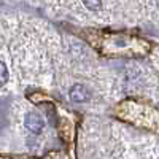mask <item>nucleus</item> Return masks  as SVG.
<instances>
[{
	"label": "nucleus",
	"instance_id": "4",
	"mask_svg": "<svg viewBox=\"0 0 159 159\" xmlns=\"http://www.w3.org/2000/svg\"><path fill=\"white\" fill-rule=\"evenodd\" d=\"M0 70H2V84H5V83H7V80H8L7 65H5V64H0Z\"/></svg>",
	"mask_w": 159,
	"mask_h": 159
},
{
	"label": "nucleus",
	"instance_id": "2",
	"mask_svg": "<svg viewBox=\"0 0 159 159\" xmlns=\"http://www.w3.org/2000/svg\"><path fill=\"white\" fill-rule=\"evenodd\" d=\"M70 99L76 103H83L89 100V91L83 84H75L70 89Z\"/></svg>",
	"mask_w": 159,
	"mask_h": 159
},
{
	"label": "nucleus",
	"instance_id": "3",
	"mask_svg": "<svg viewBox=\"0 0 159 159\" xmlns=\"http://www.w3.org/2000/svg\"><path fill=\"white\" fill-rule=\"evenodd\" d=\"M81 2L84 3V7L86 8H89V10H100V7H102V0H81Z\"/></svg>",
	"mask_w": 159,
	"mask_h": 159
},
{
	"label": "nucleus",
	"instance_id": "1",
	"mask_svg": "<svg viewBox=\"0 0 159 159\" xmlns=\"http://www.w3.org/2000/svg\"><path fill=\"white\" fill-rule=\"evenodd\" d=\"M24 124H25V127L32 132V134H40V132L43 130V127H45L43 118L40 116V115H37V113H34V111H30V113L25 115Z\"/></svg>",
	"mask_w": 159,
	"mask_h": 159
}]
</instances>
